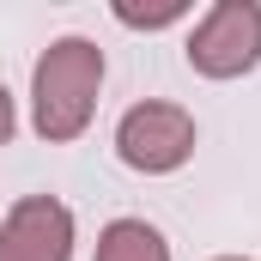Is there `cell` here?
<instances>
[{"mask_svg": "<svg viewBox=\"0 0 261 261\" xmlns=\"http://www.w3.org/2000/svg\"><path fill=\"white\" fill-rule=\"evenodd\" d=\"M97 91H103V49L91 37H55L37 73H31V122L49 146H67L91 128L97 116Z\"/></svg>", "mask_w": 261, "mask_h": 261, "instance_id": "obj_1", "label": "cell"}, {"mask_svg": "<svg viewBox=\"0 0 261 261\" xmlns=\"http://www.w3.org/2000/svg\"><path fill=\"white\" fill-rule=\"evenodd\" d=\"M189 67L200 79H243L261 67V0H213L189 31Z\"/></svg>", "mask_w": 261, "mask_h": 261, "instance_id": "obj_2", "label": "cell"}, {"mask_svg": "<svg viewBox=\"0 0 261 261\" xmlns=\"http://www.w3.org/2000/svg\"><path fill=\"white\" fill-rule=\"evenodd\" d=\"M116 158L140 176H170L195 158V116L182 103L146 97L116 122Z\"/></svg>", "mask_w": 261, "mask_h": 261, "instance_id": "obj_3", "label": "cell"}, {"mask_svg": "<svg viewBox=\"0 0 261 261\" xmlns=\"http://www.w3.org/2000/svg\"><path fill=\"white\" fill-rule=\"evenodd\" d=\"M0 261H73V213L55 195H24L0 219Z\"/></svg>", "mask_w": 261, "mask_h": 261, "instance_id": "obj_4", "label": "cell"}, {"mask_svg": "<svg viewBox=\"0 0 261 261\" xmlns=\"http://www.w3.org/2000/svg\"><path fill=\"white\" fill-rule=\"evenodd\" d=\"M91 261H170V243L146 219H110L97 231V255Z\"/></svg>", "mask_w": 261, "mask_h": 261, "instance_id": "obj_5", "label": "cell"}, {"mask_svg": "<svg viewBox=\"0 0 261 261\" xmlns=\"http://www.w3.org/2000/svg\"><path fill=\"white\" fill-rule=\"evenodd\" d=\"M110 12H116L122 24H134V31H164V24L189 18V0H158V6H134V0H116Z\"/></svg>", "mask_w": 261, "mask_h": 261, "instance_id": "obj_6", "label": "cell"}, {"mask_svg": "<svg viewBox=\"0 0 261 261\" xmlns=\"http://www.w3.org/2000/svg\"><path fill=\"white\" fill-rule=\"evenodd\" d=\"M12 128H18V116H12V91L0 85V146L12 140Z\"/></svg>", "mask_w": 261, "mask_h": 261, "instance_id": "obj_7", "label": "cell"}, {"mask_svg": "<svg viewBox=\"0 0 261 261\" xmlns=\"http://www.w3.org/2000/svg\"><path fill=\"white\" fill-rule=\"evenodd\" d=\"M219 261H249V255H219Z\"/></svg>", "mask_w": 261, "mask_h": 261, "instance_id": "obj_8", "label": "cell"}]
</instances>
